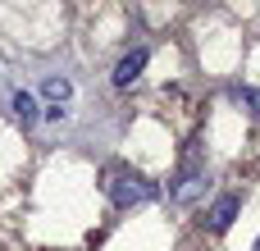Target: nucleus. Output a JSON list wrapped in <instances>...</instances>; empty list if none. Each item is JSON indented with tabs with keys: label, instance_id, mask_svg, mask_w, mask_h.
I'll return each instance as SVG.
<instances>
[{
	"label": "nucleus",
	"instance_id": "obj_6",
	"mask_svg": "<svg viewBox=\"0 0 260 251\" xmlns=\"http://www.w3.org/2000/svg\"><path fill=\"white\" fill-rule=\"evenodd\" d=\"M41 96H46L50 105H69V96H73V82H69L64 73H50V78L41 82Z\"/></svg>",
	"mask_w": 260,
	"mask_h": 251
},
{
	"label": "nucleus",
	"instance_id": "obj_9",
	"mask_svg": "<svg viewBox=\"0 0 260 251\" xmlns=\"http://www.w3.org/2000/svg\"><path fill=\"white\" fill-rule=\"evenodd\" d=\"M256 251H260V238H256Z\"/></svg>",
	"mask_w": 260,
	"mask_h": 251
},
{
	"label": "nucleus",
	"instance_id": "obj_1",
	"mask_svg": "<svg viewBox=\"0 0 260 251\" xmlns=\"http://www.w3.org/2000/svg\"><path fill=\"white\" fill-rule=\"evenodd\" d=\"M101 192L119 206V210H133V206H146L160 197V187L142 174V169H128V165H105L101 169Z\"/></svg>",
	"mask_w": 260,
	"mask_h": 251
},
{
	"label": "nucleus",
	"instance_id": "obj_7",
	"mask_svg": "<svg viewBox=\"0 0 260 251\" xmlns=\"http://www.w3.org/2000/svg\"><path fill=\"white\" fill-rule=\"evenodd\" d=\"M233 101L247 110V119L260 123V87H233Z\"/></svg>",
	"mask_w": 260,
	"mask_h": 251
},
{
	"label": "nucleus",
	"instance_id": "obj_8",
	"mask_svg": "<svg viewBox=\"0 0 260 251\" xmlns=\"http://www.w3.org/2000/svg\"><path fill=\"white\" fill-rule=\"evenodd\" d=\"M46 119H69V105H46Z\"/></svg>",
	"mask_w": 260,
	"mask_h": 251
},
{
	"label": "nucleus",
	"instance_id": "obj_3",
	"mask_svg": "<svg viewBox=\"0 0 260 251\" xmlns=\"http://www.w3.org/2000/svg\"><path fill=\"white\" fill-rule=\"evenodd\" d=\"M238 210H242V197H238V192H224V197L206 210V229H210V233H229L233 219H238Z\"/></svg>",
	"mask_w": 260,
	"mask_h": 251
},
{
	"label": "nucleus",
	"instance_id": "obj_4",
	"mask_svg": "<svg viewBox=\"0 0 260 251\" xmlns=\"http://www.w3.org/2000/svg\"><path fill=\"white\" fill-rule=\"evenodd\" d=\"M146 59H151V50L146 46H137V50H128L119 64H114V87H133L142 73H146Z\"/></svg>",
	"mask_w": 260,
	"mask_h": 251
},
{
	"label": "nucleus",
	"instance_id": "obj_2",
	"mask_svg": "<svg viewBox=\"0 0 260 251\" xmlns=\"http://www.w3.org/2000/svg\"><path fill=\"white\" fill-rule=\"evenodd\" d=\"M201 187H206V160H201V146H187L183 151V165H178V174L169 183V201L192 206L201 197Z\"/></svg>",
	"mask_w": 260,
	"mask_h": 251
},
{
	"label": "nucleus",
	"instance_id": "obj_5",
	"mask_svg": "<svg viewBox=\"0 0 260 251\" xmlns=\"http://www.w3.org/2000/svg\"><path fill=\"white\" fill-rule=\"evenodd\" d=\"M9 105H14V119H18L23 128H32V123L41 119V110H37V96H32V91H23V87L9 96Z\"/></svg>",
	"mask_w": 260,
	"mask_h": 251
}]
</instances>
